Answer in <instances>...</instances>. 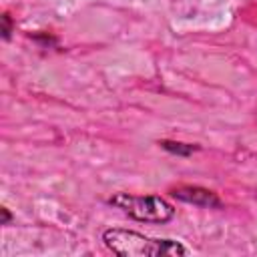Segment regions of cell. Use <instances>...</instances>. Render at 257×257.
<instances>
[{
    "label": "cell",
    "instance_id": "cell-1",
    "mask_svg": "<svg viewBox=\"0 0 257 257\" xmlns=\"http://www.w3.org/2000/svg\"><path fill=\"white\" fill-rule=\"evenodd\" d=\"M102 243L118 257H181L189 249L177 239L149 237L133 229L110 227L102 231Z\"/></svg>",
    "mask_w": 257,
    "mask_h": 257
},
{
    "label": "cell",
    "instance_id": "cell-2",
    "mask_svg": "<svg viewBox=\"0 0 257 257\" xmlns=\"http://www.w3.org/2000/svg\"><path fill=\"white\" fill-rule=\"evenodd\" d=\"M108 205L120 209L131 219L143 223H169L175 217V207L159 195L116 193L108 199Z\"/></svg>",
    "mask_w": 257,
    "mask_h": 257
},
{
    "label": "cell",
    "instance_id": "cell-3",
    "mask_svg": "<svg viewBox=\"0 0 257 257\" xmlns=\"http://www.w3.org/2000/svg\"><path fill=\"white\" fill-rule=\"evenodd\" d=\"M171 195L183 203H191L197 207H205V209H221L223 201L219 199V195L215 191H209L205 187H197V185H181L171 189Z\"/></svg>",
    "mask_w": 257,
    "mask_h": 257
},
{
    "label": "cell",
    "instance_id": "cell-4",
    "mask_svg": "<svg viewBox=\"0 0 257 257\" xmlns=\"http://www.w3.org/2000/svg\"><path fill=\"white\" fill-rule=\"evenodd\" d=\"M159 145H161L165 151H169V153H173V155H179V157H189V155H193V153L199 151V145H189V143L159 141Z\"/></svg>",
    "mask_w": 257,
    "mask_h": 257
},
{
    "label": "cell",
    "instance_id": "cell-5",
    "mask_svg": "<svg viewBox=\"0 0 257 257\" xmlns=\"http://www.w3.org/2000/svg\"><path fill=\"white\" fill-rule=\"evenodd\" d=\"M0 22H2V28H0L2 38H4V40H8V38H10V34H12V28H14V26H12V20H10V14H6V12H4V14L0 16Z\"/></svg>",
    "mask_w": 257,
    "mask_h": 257
},
{
    "label": "cell",
    "instance_id": "cell-6",
    "mask_svg": "<svg viewBox=\"0 0 257 257\" xmlns=\"http://www.w3.org/2000/svg\"><path fill=\"white\" fill-rule=\"evenodd\" d=\"M0 213H2V219H0V225H8V223L12 221V215H10V211H8L6 207H2V209H0Z\"/></svg>",
    "mask_w": 257,
    "mask_h": 257
}]
</instances>
